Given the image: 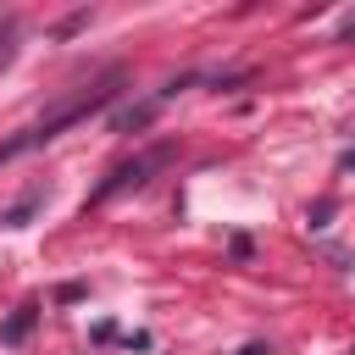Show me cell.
I'll return each mask as SVG.
<instances>
[{"mask_svg": "<svg viewBox=\"0 0 355 355\" xmlns=\"http://www.w3.org/2000/svg\"><path fill=\"white\" fill-rule=\"evenodd\" d=\"M116 89H122V72L111 67L105 78H94V83H89V89H78L72 100H61L50 116H39V122H33V128H22L17 139H6V144H0V166H6V161H17V155H28V150H39V144H50L55 133H67L72 122H83L89 111L111 105V100H116Z\"/></svg>", "mask_w": 355, "mask_h": 355, "instance_id": "1", "label": "cell"}, {"mask_svg": "<svg viewBox=\"0 0 355 355\" xmlns=\"http://www.w3.org/2000/svg\"><path fill=\"white\" fill-rule=\"evenodd\" d=\"M166 155H172V144H155V150H144V155L122 161V166H116V172H111V178H105V183H100V189L83 200V205H105L111 194H122V189H139V183H144V178H150V172H155Z\"/></svg>", "mask_w": 355, "mask_h": 355, "instance_id": "2", "label": "cell"}, {"mask_svg": "<svg viewBox=\"0 0 355 355\" xmlns=\"http://www.w3.org/2000/svg\"><path fill=\"white\" fill-rule=\"evenodd\" d=\"M39 205H44V189H28V194H22L17 205H6V211H0V227H28Z\"/></svg>", "mask_w": 355, "mask_h": 355, "instance_id": "3", "label": "cell"}, {"mask_svg": "<svg viewBox=\"0 0 355 355\" xmlns=\"http://www.w3.org/2000/svg\"><path fill=\"white\" fill-rule=\"evenodd\" d=\"M33 322H39V305H22V311H17V316L0 327V344H22V338L33 333Z\"/></svg>", "mask_w": 355, "mask_h": 355, "instance_id": "4", "label": "cell"}, {"mask_svg": "<svg viewBox=\"0 0 355 355\" xmlns=\"http://www.w3.org/2000/svg\"><path fill=\"white\" fill-rule=\"evenodd\" d=\"M155 111H161V100H144V105H133V111H122V116H111V128H116V133H128V128H144V122H150Z\"/></svg>", "mask_w": 355, "mask_h": 355, "instance_id": "5", "label": "cell"}, {"mask_svg": "<svg viewBox=\"0 0 355 355\" xmlns=\"http://www.w3.org/2000/svg\"><path fill=\"white\" fill-rule=\"evenodd\" d=\"M11 39H17V22H11V17H0V67H6V61H11V50H17Z\"/></svg>", "mask_w": 355, "mask_h": 355, "instance_id": "6", "label": "cell"}, {"mask_svg": "<svg viewBox=\"0 0 355 355\" xmlns=\"http://www.w3.org/2000/svg\"><path fill=\"white\" fill-rule=\"evenodd\" d=\"M327 216H333V200H316V205L305 211V222H311V227H327Z\"/></svg>", "mask_w": 355, "mask_h": 355, "instance_id": "7", "label": "cell"}, {"mask_svg": "<svg viewBox=\"0 0 355 355\" xmlns=\"http://www.w3.org/2000/svg\"><path fill=\"white\" fill-rule=\"evenodd\" d=\"M338 39H355V11H349V17L338 22Z\"/></svg>", "mask_w": 355, "mask_h": 355, "instance_id": "8", "label": "cell"}, {"mask_svg": "<svg viewBox=\"0 0 355 355\" xmlns=\"http://www.w3.org/2000/svg\"><path fill=\"white\" fill-rule=\"evenodd\" d=\"M239 355H266V344H244V349H239Z\"/></svg>", "mask_w": 355, "mask_h": 355, "instance_id": "9", "label": "cell"}, {"mask_svg": "<svg viewBox=\"0 0 355 355\" xmlns=\"http://www.w3.org/2000/svg\"><path fill=\"white\" fill-rule=\"evenodd\" d=\"M344 166H349V172H355V150H349V155H344Z\"/></svg>", "mask_w": 355, "mask_h": 355, "instance_id": "10", "label": "cell"}]
</instances>
